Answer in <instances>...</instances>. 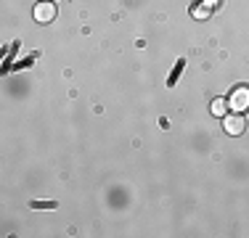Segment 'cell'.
I'll return each mask as SVG.
<instances>
[{
	"instance_id": "obj_1",
	"label": "cell",
	"mask_w": 249,
	"mask_h": 238,
	"mask_svg": "<svg viewBox=\"0 0 249 238\" xmlns=\"http://www.w3.org/2000/svg\"><path fill=\"white\" fill-rule=\"evenodd\" d=\"M228 106L233 111H239V114H244L249 109V85H236L228 95Z\"/></svg>"
},
{
	"instance_id": "obj_5",
	"label": "cell",
	"mask_w": 249,
	"mask_h": 238,
	"mask_svg": "<svg viewBox=\"0 0 249 238\" xmlns=\"http://www.w3.org/2000/svg\"><path fill=\"white\" fill-rule=\"evenodd\" d=\"M212 114H215V117H225V114H228V101H225V98H215V101H212Z\"/></svg>"
},
{
	"instance_id": "obj_4",
	"label": "cell",
	"mask_w": 249,
	"mask_h": 238,
	"mask_svg": "<svg viewBox=\"0 0 249 238\" xmlns=\"http://www.w3.org/2000/svg\"><path fill=\"white\" fill-rule=\"evenodd\" d=\"M215 3H217V0H201V3H196L191 8V14L196 16V19H207V16L212 14V8H215Z\"/></svg>"
},
{
	"instance_id": "obj_2",
	"label": "cell",
	"mask_w": 249,
	"mask_h": 238,
	"mask_svg": "<svg viewBox=\"0 0 249 238\" xmlns=\"http://www.w3.org/2000/svg\"><path fill=\"white\" fill-rule=\"evenodd\" d=\"M56 14H58V8H56L53 0H40V3L35 5V11H32L35 21H40V24H51L53 19H56Z\"/></svg>"
},
{
	"instance_id": "obj_3",
	"label": "cell",
	"mask_w": 249,
	"mask_h": 238,
	"mask_svg": "<svg viewBox=\"0 0 249 238\" xmlns=\"http://www.w3.org/2000/svg\"><path fill=\"white\" fill-rule=\"evenodd\" d=\"M223 127H225V133H228V135H233V138H236V135L244 133L247 119L241 117L239 111H233V114H225V117H223Z\"/></svg>"
}]
</instances>
